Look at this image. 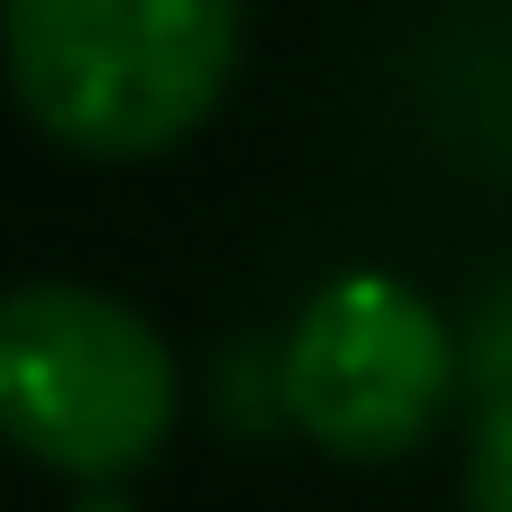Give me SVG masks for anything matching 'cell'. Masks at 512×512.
I'll list each match as a JSON object with an SVG mask.
<instances>
[{
    "label": "cell",
    "instance_id": "cell-2",
    "mask_svg": "<svg viewBox=\"0 0 512 512\" xmlns=\"http://www.w3.org/2000/svg\"><path fill=\"white\" fill-rule=\"evenodd\" d=\"M174 412H183V375L147 311L92 284L0 293V439L19 458L101 494L156 467Z\"/></svg>",
    "mask_w": 512,
    "mask_h": 512
},
{
    "label": "cell",
    "instance_id": "cell-5",
    "mask_svg": "<svg viewBox=\"0 0 512 512\" xmlns=\"http://www.w3.org/2000/svg\"><path fill=\"white\" fill-rule=\"evenodd\" d=\"M74 512H128V503H119V494L101 485V494H92V503H74Z\"/></svg>",
    "mask_w": 512,
    "mask_h": 512
},
{
    "label": "cell",
    "instance_id": "cell-4",
    "mask_svg": "<svg viewBox=\"0 0 512 512\" xmlns=\"http://www.w3.org/2000/svg\"><path fill=\"white\" fill-rule=\"evenodd\" d=\"M467 512H512V384L476 412V439H467Z\"/></svg>",
    "mask_w": 512,
    "mask_h": 512
},
{
    "label": "cell",
    "instance_id": "cell-3",
    "mask_svg": "<svg viewBox=\"0 0 512 512\" xmlns=\"http://www.w3.org/2000/svg\"><path fill=\"white\" fill-rule=\"evenodd\" d=\"M275 394L311 448H330L348 467H384L439 430L448 394H458V348H448V320L430 293L357 266L293 311Z\"/></svg>",
    "mask_w": 512,
    "mask_h": 512
},
{
    "label": "cell",
    "instance_id": "cell-1",
    "mask_svg": "<svg viewBox=\"0 0 512 512\" xmlns=\"http://www.w3.org/2000/svg\"><path fill=\"white\" fill-rule=\"evenodd\" d=\"M247 0H0L19 110L92 165L165 156L238 74Z\"/></svg>",
    "mask_w": 512,
    "mask_h": 512
}]
</instances>
